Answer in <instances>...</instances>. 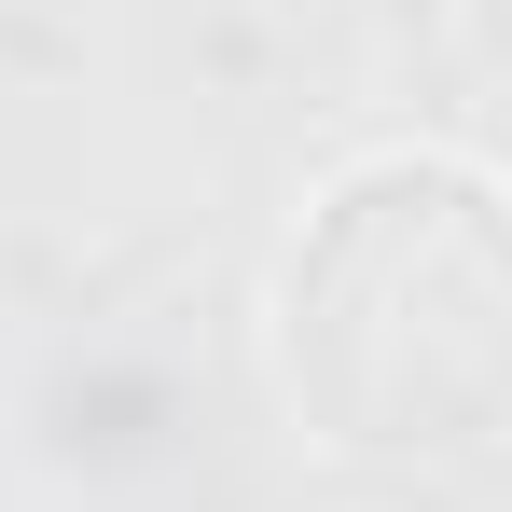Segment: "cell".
<instances>
[{"label": "cell", "instance_id": "6da1fadb", "mask_svg": "<svg viewBox=\"0 0 512 512\" xmlns=\"http://www.w3.org/2000/svg\"><path fill=\"white\" fill-rule=\"evenodd\" d=\"M263 388L333 471L512 443V180L457 139L346 153L263 263Z\"/></svg>", "mask_w": 512, "mask_h": 512}]
</instances>
